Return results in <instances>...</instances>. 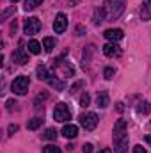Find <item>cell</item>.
<instances>
[{
	"label": "cell",
	"mask_w": 151,
	"mask_h": 153,
	"mask_svg": "<svg viewBox=\"0 0 151 153\" xmlns=\"http://www.w3.org/2000/svg\"><path fill=\"white\" fill-rule=\"evenodd\" d=\"M114 152L126 153L128 152V132H126V121L117 119L114 123Z\"/></svg>",
	"instance_id": "obj_1"
},
{
	"label": "cell",
	"mask_w": 151,
	"mask_h": 153,
	"mask_svg": "<svg viewBox=\"0 0 151 153\" xmlns=\"http://www.w3.org/2000/svg\"><path fill=\"white\" fill-rule=\"evenodd\" d=\"M124 5H126V0H105L98 13L103 20H115L123 14Z\"/></svg>",
	"instance_id": "obj_2"
},
{
	"label": "cell",
	"mask_w": 151,
	"mask_h": 153,
	"mask_svg": "<svg viewBox=\"0 0 151 153\" xmlns=\"http://www.w3.org/2000/svg\"><path fill=\"white\" fill-rule=\"evenodd\" d=\"M29 85H30V80H29V76L21 75V76H16V78L13 80V84H11V89H13V93H14V94H20V96H23V94H27V91H29Z\"/></svg>",
	"instance_id": "obj_3"
},
{
	"label": "cell",
	"mask_w": 151,
	"mask_h": 153,
	"mask_svg": "<svg viewBox=\"0 0 151 153\" xmlns=\"http://www.w3.org/2000/svg\"><path fill=\"white\" fill-rule=\"evenodd\" d=\"M78 123L85 128V130H94L96 126H98V116L94 114V112H85V114H80L78 117Z\"/></svg>",
	"instance_id": "obj_4"
},
{
	"label": "cell",
	"mask_w": 151,
	"mask_h": 153,
	"mask_svg": "<svg viewBox=\"0 0 151 153\" xmlns=\"http://www.w3.org/2000/svg\"><path fill=\"white\" fill-rule=\"evenodd\" d=\"M53 117L57 119V121H61V123H64V121H70L71 119V109L66 105V103H57L55 105V111H53Z\"/></svg>",
	"instance_id": "obj_5"
},
{
	"label": "cell",
	"mask_w": 151,
	"mask_h": 153,
	"mask_svg": "<svg viewBox=\"0 0 151 153\" xmlns=\"http://www.w3.org/2000/svg\"><path fill=\"white\" fill-rule=\"evenodd\" d=\"M39 30H41V22H39V18H36V16H30L29 20H25L23 32H25L27 36H34V34H38Z\"/></svg>",
	"instance_id": "obj_6"
},
{
	"label": "cell",
	"mask_w": 151,
	"mask_h": 153,
	"mask_svg": "<svg viewBox=\"0 0 151 153\" xmlns=\"http://www.w3.org/2000/svg\"><path fill=\"white\" fill-rule=\"evenodd\" d=\"M66 29H68V18H66L64 13H59L57 18H55V22H53V30L57 34H62Z\"/></svg>",
	"instance_id": "obj_7"
},
{
	"label": "cell",
	"mask_w": 151,
	"mask_h": 153,
	"mask_svg": "<svg viewBox=\"0 0 151 153\" xmlns=\"http://www.w3.org/2000/svg\"><path fill=\"white\" fill-rule=\"evenodd\" d=\"M13 61L18 62V64H27L29 62V55H27V52H25L21 43H20V48H16V52L13 53Z\"/></svg>",
	"instance_id": "obj_8"
},
{
	"label": "cell",
	"mask_w": 151,
	"mask_h": 153,
	"mask_svg": "<svg viewBox=\"0 0 151 153\" xmlns=\"http://www.w3.org/2000/svg\"><path fill=\"white\" fill-rule=\"evenodd\" d=\"M103 36L109 39V41H112V43H117V41H121V39H123L124 32H123L121 29H107Z\"/></svg>",
	"instance_id": "obj_9"
},
{
	"label": "cell",
	"mask_w": 151,
	"mask_h": 153,
	"mask_svg": "<svg viewBox=\"0 0 151 153\" xmlns=\"http://www.w3.org/2000/svg\"><path fill=\"white\" fill-rule=\"evenodd\" d=\"M53 66H55V68H57V66H59V68H62V70H64V75H66V76H73V73H75L73 66H71L70 62L62 61V59H55V61H53Z\"/></svg>",
	"instance_id": "obj_10"
},
{
	"label": "cell",
	"mask_w": 151,
	"mask_h": 153,
	"mask_svg": "<svg viewBox=\"0 0 151 153\" xmlns=\"http://www.w3.org/2000/svg\"><path fill=\"white\" fill-rule=\"evenodd\" d=\"M61 134L66 139H75L76 135H78V126L76 125H64V128L61 130Z\"/></svg>",
	"instance_id": "obj_11"
},
{
	"label": "cell",
	"mask_w": 151,
	"mask_h": 153,
	"mask_svg": "<svg viewBox=\"0 0 151 153\" xmlns=\"http://www.w3.org/2000/svg\"><path fill=\"white\" fill-rule=\"evenodd\" d=\"M103 53L107 57H114V55H121V48L115 45V43H107L103 46Z\"/></svg>",
	"instance_id": "obj_12"
},
{
	"label": "cell",
	"mask_w": 151,
	"mask_h": 153,
	"mask_svg": "<svg viewBox=\"0 0 151 153\" xmlns=\"http://www.w3.org/2000/svg\"><path fill=\"white\" fill-rule=\"evenodd\" d=\"M36 73H38V78L39 80H50L52 76H53V73L44 66V64H39L38 70H36Z\"/></svg>",
	"instance_id": "obj_13"
},
{
	"label": "cell",
	"mask_w": 151,
	"mask_h": 153,
	"mask_svg": "<svg viewBox=\"0 0 151 153\" xmlns=\"http://www.w3.org/2000/svg\"><path fill=\"white\" fill-rule=\"evenodd\" d=\"M141 18L144 22L151 20V0H144L142 2V9H141Z\"/></svg>",
	"instance_id": "obj_14"
},
{
	"label": "cell",
	"mask_w": 151,
	"mask_h": 153,
	"mask_svg": "<svg viewBox=\"0 0 151 153\" xmlns=\"http://www.w3.org/2000/svg\"><path fill=\"white\" fill-rule=\"evenodd\" d=\"M109 93H105V91H101V93H98V96H96V105L100 107V109H105V107H109Z\"/></svg>",
	"instance_id": "obj_15"
},
{
	"label": "cell",
	"mask_w": 151,
	"mask_h": 153,
	"mask_svg": "<svg viewBox=\"0 0 151 153\" xmlns=\"http://www.w3.org/2000/svg\"><path fill=\"white\" fill-rule=\"evenodd\" d=\"M27 48H29V52H30V53H34V55L41 53V43L36 41V39H30V41H29V45H27Z\"/></svg>",
	"instance_id": "obj_16"
},
{
	"label": "cell",
	"mask_w": 151,
	"mask_h": 153,
	"mask_svg": "<svg viewBox=\"0 0 151 153\" xmlns=\"http://www.w3.org/2000/svg\"><path fill=\"white\" fill-rule=\"evenodd\" d=\"M43 121H44V119H43V117H39V116H38V117H32V119L27 123V128H29V130H38L39 126L43 125Z\"/></svg>",
	"instance_id": "obj_17"
},
{
	"label": "cell",
	"mask_w": 151,
	"mask_h": 153,
	"mask_svg": "<svg viewBox=\"0 0 151 153\" xmlns=\"http://www.w3.org/2000/svg\"><path fill=\"white\" fill-rule=\"evenodd\" d=\"M43 48H44L46 53H50V52L55 48V39L53 38H44L43 39Z\"/></svg>",
	"instance_id": "obj_18"
},
{
	"label": "cell",
	"mask_w": 151,
	"mask_h": 153,
	"mask_svg": "<svg viewBox=\"0 0 151 153\" xmlns=\"http://www.w3.org/2000/svg\"><path fill=\"white\" fill-rule=\"evenodd\" d=\"M48 82H50V85H52L53 89H59V91H62V89L66 87V82H64V80H57V78H53V76H52Z\"/></svg>",
	"instance_id": "obj_19"
},
{
	"label": "cell",
	"mask_w": 151,
	"mask_h": 153,
	"mask_svg": "<svg viewBox=\"0 0 151 153\" xmlns=\"http://www.w3.org/2000/svg\"><path fill=\"white\" fill-rule=\"evenodd\" d=\"M43 139H46V141H55V139H57V130H55V128H46L44 134H43Z\"/></svg>",
	"instance_id": "obj_20"
},
{
	"label": "cell",
	"mask_w": 151,
	"mask_h": 153,
	"mask_svg": "<svg viewBox=\"0 0 151 153\" xmlns=\"http://www.w3.org/2000/svg\"><path fill=\"white\" fill-rule=\"evenodd\" d=\"M137 112H141V114H150L151 112V103L150 102H141L139 107H137Z\"/></svg>",
	"instance_id": "obj_21"
},
{
	"label": "cell",
	"mask_w": 151,
	"mask_h": 153,
	"mask_svg": "<svg viewBox=\"0 0 151 153\" xmlns=\"http://www.w3.org/2000/svg\"><path fill=\"white\" fill-rule=\"evenodd\" d=\"M41 2H43V0H25L23 9H25V11H32V9H36L38 5H41Z\"/></svg>",
	"instance_id": "obj_22"
},
{
	"label": "cell",
	"mask_w": 151,
	"mask_h": 153,
	"mask_svg": "<svg viewBox=\"0 0 151 153\" xmlns=\"http://www.w3.org/2000/svg\"><path fill=\"white\" fill-rule=\"evenodd\" d=\"M80 105H82V107H89V105H91V96H89V93H84V94L80 96Z\"/></svg>",
	"instance_id": "obj_23"
},
{
	"label": "cell",
	"mask_w": 151,
	"mask_h": 153,
	"mask_svg": "<svg viewBox=\"0 0 151 153\" xmlns=\"http://www.w3.org/2000/svg\"><path fill=\"white\" fill-rule=\"evenodd\" d=\"M43 153H61V148H57L53 144H48V146L43 148Z\"/></svg>",
	"instance_id": "obj_24"
},
{
	"label": "cell",
	"mask_w": 151,
	"mask_h": 153,
	"mask_svg": "<svg viewBox=\"0 0 151 153\" xmlns=\"http://www.w3.org/2000/svg\"><path fill=\"white\" fill-rule=\"evenodd\" d=\"M114 73H115V70H114L112 66H107L105 71H103V76H105L107 80H110V78H114Z\"/></svg>",
	"instance_id": "obj_25"
},
{
	"label": "cell",
	"mask_w": 151,
	"mask_h": 153,
	"mask_svg": "<svg viewBox=\"0 0 151 153\" xmlns=\"http://www.w3.org/2000/svg\"><path fill=\"white\" fill-rule=\"evenodd\" d=\"M7 111H14V109H18V102H14V100H7Z\"/></svg>",
	"instance_id": "obj_26"
},
{
	"label": "cell",
	"mask_w": 151,
	"mask_h": 153,
	"mask_svg": "<svg viewBox=\"0 0 151 153\" xmlns=\"http://www.w3.org/2000/svg\"><path fill=\"white\" fill-rule=\"evenodd\" d=\"M133 153H148V152H146V148H142L141 144H137V146H133Z\"/></svg>",
	"instance_id": "obj_27"
},
{
	"label": "cell",
	"mask_w": 151,
	"mask_h": 153,
	"mask_svg": "<svg viewBox=\"0 0 151 153\" xmlns=\"http://www.w3.org/2000/svg\"><path fill=\"white\" fill-rule=\"evenodd\" d=\"M82 150H84V153H93V144H89V143H87V144H84V148H82Z\"/></svg>",
	"instance_id": "obj_28"
},
{
	"label": "cell",
	"mask_w": 151,
	"mask_h": 153,
	"mask_svg": "<svg viewBox=\"0 0 151 153\" xmlns=\"http://www.w3.org/2000/svg\"><path fill=\"white\" fill-rule=\"evenodd\" d=\"M14 132H18V125H9V135H13Z\"/></svg>",
	"instance_id": "obj_29"
},
{
	"label": "cell",
	"mask_w": 151,
	"mask_h": 153,
	"mask_svg": "<svg viewBox=\"0 0 151 153\" xmlns=\"http://www.w3.org/2000/svg\"><path fill=\"white\" fill-rule=\"evenodd\" d=\"M82 85H84V82H82V80H80V82H76L75 85H73V87H71V93H75L76 89H78V87H82Z\"/></svg>",
	"instance_id": "obj_30"
},
{
	"label": "cell",
	"mask_w": 151,
	"mask_h": 153,
	"mask_svg": "<svg viewBox=\"0 0 151 153\" xmlns=\"http://www.w3.org/2000/svg\"><path fill=\"white\" fill-rule=\"evenodd\" d=\"M11 32H16V20L11 23Z\"/></svg>",
	"instance_id": "obj_31"
},
{
	"label": "cell",
	"mask_w": 151,
	"mask_h": 153,
	"mask_svg": "<svg viewBox=\"0 0 151 153\" xmlns=\"http://www.w3.org/2000/svg\"><path fill=\"white\" fill-rule=\"evenodd\" d=\"M98 153H112V152H110V148H103V150H100Z\"/></svg>",
	"instance_id": "obj_32"
},
{
	"label": "cell",
	"mask_w": 151,
	"mask_h": 153,
	"mask_svg": "<svg viewBox=\"0 0 151 153\" xmlns=\"http://www.w3.org/2000/svg\"><path fill=\"white\" fill-rule=\"evenodd\" d=\"M123 109H124V107H123V103H121V102H119V103H117V111H119V112H121V111H123Z\"/></svg>",
	"instance_id": "obj_33"
},
{
	"label": "cell",
	"mask_w": 151,
	"mask_h": 153,
	"mask_svg": "<svg viewBox=\"0 0 151 153\" xmlns=\"http://www.w3.org/2000/svg\"><path fill=\"white\" fill-rule=\"evenodd\" d=\"M146 143H148V144H151V135H146Z\"/></svg>",
	"instance_id": "obj_34"
},
{
	"label": "cell",
	"mask_w": 151,
	"mask_h": 153,
	"mask_svg": "<svg viewBox=\"0 0 151 153\" xmlns=\"http://www.w3.org/2000/svg\"><path fill=\"white\" fill-rule=\"evenodd\" d=\"M71 2H73V4H78V2H80V0H71Z\"/></svg>",
	"instance_id": "obj_35"
},
{
	"label": "cell",
	"mask_w": 151,
	"mask_h": 153,
	"mask_svg": "<svg viewBox=\"0 0 151 153\" xmlns=\"http://www.w3.org/2000/svg\"><path fill=\"white\" fill-rule=\"evenodd\" d=\"M11 2H18V0H11Z\"/></svg>",
	"instance_id": "obj_36"
}]
</instances>
